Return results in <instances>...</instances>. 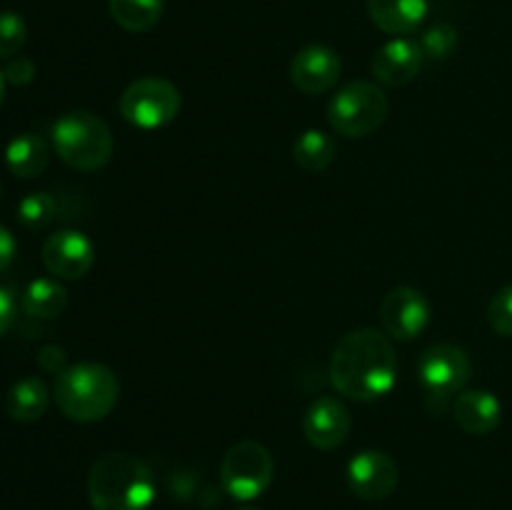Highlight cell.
Masks as SVG:
<instances>
[{
	"label": "cell",
	"instance_id": "6da1fadb",
	"mask_svg": "<svg viewBox=\"0 0 512 510\" xmlns=\"http://www.w3.org/2000/svg\"><path fill=\"white\" fill-rule=\"evenodd\" d=\"M398 380V355L388 333L375 328L350 330L330 358V383L358 403L385 398Z\"/></svg>",
	"mask_w": 512,
	"mask_h": 510
},
{
	"label": "cell",
	"instance_id": "7a4b0ae2",
	"mask_svg": "<svg viewBox=\"0 0 512 510\" xmlns=\"http://www.w3.org/2000/svg\"><path fill=\"white\" fill-rule=\"evenodd\" d=\"M93 510H148L155 500V478L148 463L130 453H105L88 475Z\"/></svg>",
	"mask_w": 512,
	"mask_h": 510
},
{
	"label": "cell",
	"instance_id": "3957f363",
	"mask_svg": "<svg viewBox=\"0 0 512 510\" xmlns=\"http://www.w3.org/2000/svg\"><path fill=\"white\" fill-rule=\"evenodd\" d=\"M53 398L60 413L73 423H98L118 405V375L103 363L68 365L55 380Z\"/></svg>",
	"mask_w": 512,
	"mask_h": 510
},
{
	"label": "cell",
	"instance_id": "277c9868",
	"mask_svg": "<svg viewBox=\"0 0 512 510\" xmlns=\"http://www.w3.org/2000/svg\"><path fill=\"white\" fill-rule=\"evenodd\" d=\"M53 150L65 165L83 173L103 168L113 155V133L108 123L88 110H70L50 130Z\"/></svg>",
	"mask_w": 512,
	"mask_h": 510
},
{
	"label": "cell",
	"instance_id": "5b68a950",
	"mask_svg": "<svg viewBox=\"0 0 512 510\" xmlns=\"http://www.w3.org/2000/svg\"><path fill=\"white\" fill-rule=\"evenodd\" d=\"M390 100L378 83L353 80L333 95L328 105V123L343 138H368L385 125Z\"/></svg>",
	"mask_w": 512,
	"mask_h": 510
},
{
	"label": "cell",
	"instance_id": "8992f818",
	"mask_svg": "<svg viewBox=\"0 0 512 510\" xmlns=\"http://www.w3.org/2000/svg\"><path fill=\"white\" fill-rule=\"evenodd\" d=\"M473 375L470 355L460 345L438 343L423 353L418 363V380L425 393L430 415H443L453 395L463 393Z\"/></svg>",
	"mask_w": 512,
	"mask_h": 510
},
{
	"label": "cell",
	"instance_id": "52a82bcc",
	"mask_svg": "<svg viewBox=\"0 0 512 510\" xmlns=\"http://www.w3.org/2000/svg\"><path fill=\"white\" fill-rule=\"evenodd\" d=\"M275 463L270 450L258 440H240L225 453L220 463V485L240 503L258 500L270 488Z\"/></svg>",
	"mask_w": 512,
	"mask_h": 510
},
{
	"label": "cell",
	"instance_id": "ba28073f",
	"mask_svg": "<svg viewBox=\"0 0 512 510\" xmlns=\"http://www.w3.org/2000/svg\"><path fill=\"white\" fill-rule=\"evenodd\" d=\"M120 115L140 130H158L173 123L180 113V90L170 80L148 75L138 78L120 95Z\"/></svg>",
	"mask_w": 512,
	"mask_h": 510
},
{
	"label": "cell",
	"instance_id": "9c48e42d",
	"mask_svg": "<svg viewBox=\"0 0 512 510\" xmlns=\"http://www.w3.org/2000/svg\"><path fill=\"white\" fill-rule=\"evenodd\" d=\"M380 323L395 340H415L430 323V303L418 288L400 285L393 288L380 303Z\"/></svg>",
	"mask_w": 512,
	"mask_h": 510
},
{
	"label": "cell",
	"instance_id": "30bf717a",
	"mask_svg": "<svg viewBox=\"0 0 512 510\" xmlns=\"http://www.w3.org/2000/svg\"><path fill=\"white\" fill-rule=\"evenodd\" d=\"M345 478H348L350 493L368 503H378L398 488L400 470L398 463L383 450H363L350 458Z\"/></svg>",
	"mask_w": 512,
	"mask_h": 510
},
{
	"label": "cell",
	"instance_id": "8fae6325",
	"mask_svg": "<svg viewBox=\"0 0 512 510\" xmlns=\"http://www.w3.org/2000/svg\"><path fill=\"white\" fill-rule=\"evenodd\" d=\"M343 63L328 45H305L290 63V80L305 95H323L338 85Z\"/></svg>",
	"mask_w": 512,
	"mask_h": 510
},
{
	"label": "cell",
	"instance_id": "7c38bea8",
	"mask_svg": "<svg viewBox=\"0 0 512 510\" xmlns=\"http://www.w3.org/2000/svg\"><path fill=\"white\" fill-rule=\"evenodd\" d=\"M43 263L55 278L78 280L93 268L95 248L80 230H58L43 243Z\"/></svg>",
	"mask_w": 512,
	"mask_h": 510
},
{
	"label": "cell",
	"instance_id": "4fadbf2b",
	"mask_svg": "<svg viewBox=\"0 0 512 510\" xmlns=\"http://www.w3.org/2000/svg\"><path fill=\"white\" fill-rule=\"evenodd\" d=\"M353 418L350 410L345 408L343 400L333 395L313 400L310 408L303 415V433L308 443L318 450H335L348 440Z\"/></svg>",
	"mask_w": 512,
	"mask_h": 510
},
{
	"label": "cell",
	"instance_id": "5bb4252c",
	"mask_svg": "<svg viewBox=\"0 0 512 510\" xmlns=\"http://www.w3.org/2000/svg\"><path fill=\"white\" fill-rule=\"evenodd\" d=\"M423 60L425 55L415 40L393 38L373 55L370 70L385 88H403L410 80H415V75L423 68Z\"/></svg>",
	"mask_w": 512,
	"mask_h": 510
},
{
	"label": "cell",
	"instance_id": "9a60e30c",
	"mask_svg": "<svg viewBox=\"0 0 512 510\" xmlns=\"http://www.w3.org/2000/svg\"><path fill=\"white\" fill-rule=\"evenodd\" d=\"M453 418L460 430L470 435H488L503 420V403L490 390L473 388L458 393L453 403Z\"/></svg>",
	"mask_w": 512,
	"mask_h": 510
},
{
	"label": "cell",
	"instance_id": "2e32d148",
	"mask_svg": "<svg viewBox=\"0 0 512 510\" xmlns=\"http://www.w3.org/2000/svg\"><path fill=\"white\" fill-rule=\"evenodd\" d=\"M368 15L383 33L405 38L423 25L428 0H368Z\"/></svg>",
	"mask_w": 512,
	"mask_h": 510
},
{
	"label": "cell",
	"instance_id": "e0dca14e",
	"mask_svg": "<svg viewBox=\"0 0 512 510\" xmlns=\"http://www.w3.org/2000/svg\"><path fill=\"white\" fill-rule=\"evenodd\" d=\"M50 163V150L40 135L20 133L5 145V165L15 178H38Z\"/></svg>",
	"mask_w": 512,
	"mask_h": 510
},
{
	"label": "cell",
	"instance_id": "ac0fdd59",
	"mask_svg": "<svg viewBox=\"0 0 512 510\" xmlns=\"http://www.w3.org/2000/svg\"><path fill=\"white\" fill-rule=\"evenodd\" d=\"M50 403L48 385L38 375H28L20 378L18 383L10 385L8 395H5V410L18 423H35L45 415Z\"/></svg>",
	"mask_w": 512,
	"mask_h": 510
},
{
	"label": "cell",
	"instance_id": "d6986e66",
	"mask_svg": "<svg viewBox=\"0 0 512 510\" xmlns=\"http://www.w3.org/2000/svg\"><path fill=\"white\" fill-rule=\"evenodd\" d=\"M20 305H23V310L30 318H58L65 310V305H68V293H65V288L58 280L35 278L23 290Z\"/></svg>",
	"mask_w": 512,
	"mask_h": 510
},
{
	"label": "cell",
	"instance_id": "ffe728a7",
	"mask_svg": "<svg viewBox=\"0 0 512 510\" xmlns=\"http://www.w3.org/2000/svg\"><path fill=\"white\" fill-rule=\"evenodd\" d=\"M338 155V145H335V138L325 130L310 128L295 140L293 145V158L295 163L300 165L308 173H320V170L330 168Z\"/></svg>",
	"mask_w": 512,
	"mask_h": 510
},
{
	"label": "cell",
	"instance_id": "44dd1931",
	"mask_svg": "<svg viewBox=\"0 0 512 510\" xmlns=\"http://www.w3.org/2000/svg\"><path fill=\"white\" fill-rule=\"evenodd\" d=\"M108 8L120 28L145 33L163 15V0H108Z\"/></svg>",
	"mask_w": 512,
	"mask_h": 510
},
{
	"label": "cell",
	"instance_id": "7402d4cb",
	"mask_svg": "<svg viewBox=\"0 0 512 510\" xmlns=\"http://www.w3.org/2000/svg\"><path fill=\"white\" fill-rule=\"evenodd\" d=\"M55 198L50 193H30L18 203V220L28 230H43L55 218Z\"/></svg>",
	"mask_w": 512,
	"mask_h": 510
},
{
	"label": "cell",
	"instance_id": "603a6c76",
	"mask_svg": "<svg viewBox=\"0 0 512 510\" xmlns=\"http://www.w3.org/2000/svg\"><path fill=\"white\" fill-rule=\"evenodd\" d=\"M418 45L420 50H423L425 58L445 60L455 53V48H458V30L448 23H438L430 30H425Z\"/></svg>",
	"mask_w": 512,
	"mask_h": 510
},
{
	"label": "cell",
	"instance_id": "cb8c5ba5",
	"mask_svg": "<svg viewBox=\"0 0 512 510\" xmlns=\"http://www.w3.org/2000/svg\"><path fill=\"white\" fill-rule=\"evenodd\" d=\"M28 40V25L13 10L0 13V58H15Z\"/></svg>",
	"mask_w": 512,
	"mask_h": 510
},
{
	"label": "cell",
	"instance_id": "d4e9b609",
	"mask_svg": "<svg viewBox=\"0 0 512 510\" xmlns=\"http://www.w3.org/2000/svg\"><path fill=\"white\" fill-rule=\"evenodd\" d=\"M488 323L503 338H512V285H505L490 298Z\"/></svg>",
	"mask_w": 512,
	"mask_h": 510
},
{
	"label": "cell",
	"instance_id": "484cf974",
	"mask_svg": "<svg viewBox=\"0 0 512 510\" xmlns=\"http://www.w3.org/2000/svg\"><path fill=\"white\" fill-rule=\"evenodd\" d=\"M3 75L10 85H28L35 78V63L25 55H15L8 60Z\"/></svg>",
	"mask_w": 512,
	"mask_h": 510
},
{
	"label": "cell",
	"instance_id": "4316f807",
	"mask_svg": "<svg viewBox=\"0 0 512 510\" xmlns=\"http://www.w3.org/2000/svg\"><path fill=\"white\" fill-rule=\"evenodd\" d=\"M38 365L45 373L60 375L68 365H65V350L60 345H43L38 353Z\"/></svg>",
	"mask_w": 512,
	"mask_h": 510
},
{
	"label": "cell",
	"instance_id": "83f0119b",
	"mask_svg": "<svg viewBox=\"0 0 512 510\" xmlns=\"http://www.w3.org/2000/svg\"><path fill=\"white\" fill-rule=\"evenodd\" d=\"M15 320V300L10 295V290H5L0 285V335H5V330L13 325Z\"/></svg>",
	"mask_w": 512,
	"mask_h": 510
},
{
	"label": "cell",
	"instance_id": "f1b7e54d",
	"mask_svg": "<svg viewBox=\"0 0 512 510\" xmlns=\"http://www.w3.org/2000/svg\"><path fill=\"white\" fill-rule=\"evenodd\" d=\"M13 258H15V238L10 235L8 228L0 225V273L13 263Z\"/></svg>",
	"mask_w": 512,
	"mask_h": 510
},
{
	"label": "cell",
	"instance_id": "f546056e",
	"mask_svg": "<svg viewBox=\"0 0 512 510\" xmlns=\"http://www.w3.org/2000/svg\"><path fill=\"white\" fill-rule=\"evenodd\" d=\"M3 98H5V75L3 70H0V105H3Z\"/></svg>",
	"mask_w": 512,
	"mask_h": 510
},
{
	"label": "cell",
	"instance_id": "4dcf8cb0",
	"mask_svg": "<svg viewBox=\"0 0 512 510\" xmlns=\"http://www.w3.org/2000/svg\"><path fill=\"white\" fill-rule=\"evenodd\" d=\"M243 510H258V508H243Z\"/></svg>",
	"mask_w": 512,
	"mask_h": 510
},
{
	"label": "cell",
	"instance_id": "1f68e13d",
	"mask_svg": "<svg viewBox=\"0 0 512 510\" xmlns=\"http://www.w3.org/2000/svg\"><path fill=\"white\" fill-rule=\"evenodd\" d=\"M0 190H3V185H0Z\"/></svg>",
	"mask_w": 512,
	"mask_h": 510
}]
</instances>
